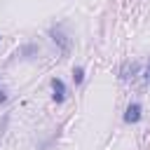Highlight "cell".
Segmentation results:
<instances>
[{
  "label": "cell",
  "mask_w": 150,
  "mask_h": 150,
  "mask_svg": "<svg viewBox=\"0 0 150 150\" xmlns=\"http://www.w3.org/2000/svg\"><path fill=\"white\" fill-rule=\"evenodd\" d=\"M52 96H54V101L56 103H63L66 101V84H63V80H59V77H54L52 80Z\"/></svg>",
  "instance_id": "obj_2"
},
{
  "label": "cell",
  "mask_w": 150,
  "mask_h": 150,
  "mask_svg": "<svg viewBox=\"0 0 150 150\" xmlns=\"http://www.w3.org/2000/svg\"><path fill=\"white\" fill-rule=\"evenodd\" d=\"M141 117H143L141 103H129V105H127V112H124V122H127V124H136Z\"/></svg>",
  "instance_id": "obj_1"
},
{
  "label": "cell",
  "mask_w": 150,
  "mask_h": 150,
  "mask_svg": "<svg viewBox=\"0 0 150 150\" xmlns=\"http://www.w3.org/2000/svg\"><path fill=\"white\" fill-rule=\"evenodd\" d=\"M145 82H148V84H150V63H148V66H145Z\"/></svg>",
  "instance_id": "obj_5"
},
{
  "label": "cell",
  "mask_w": 150,
  "mask_h": 150,
  "mask_svg": "<svg viewBox=\"0 0 150 150\" xmlns=\"http://www.w3.org/2000/svg\"><path fill=\"white\" fill-rule=\"evenodd\" d=\"M5 101H7V94H5V91H0V103H5Z\"/></svg>",
  "instance_id": "obj_6"
},
{
  "label": "cell",
  "mask_w": 150,
  "mask_h": 150,
  "mask_svg": "<svg viewBox=\"0 0 150 150\" xmlns=\"http://www.w3.org/2000/svg\"><path fill=\"white\" fill-rule=\"evenodd\" d=\"M73 80H75V84H82V80H84V70L77 66V68H73Z\"/></svg>",
  "instance_id": "obj_4"
},
{
  "label": "cell",
  "mask_w": 150,
  "mask_h": 150,
  "mask_svg": "<svg viewBox=\"0 0 150 150\" xmlns=\"http://www.w3.org/2000/svg\"><path fill=\"white\" fill-rule=\"evenodd\" d=\"M136 73H138V63H136V61H134V63L127 61V63L122 66V80H129V77H134Z\"/></svg>",
  "instance_id": "obj_3"
}]
</instances>
